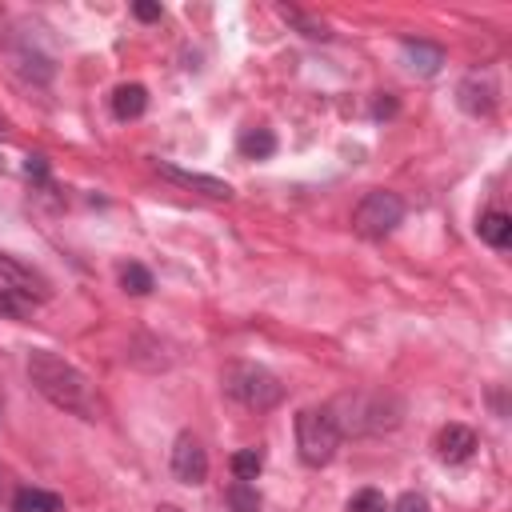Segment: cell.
Masks as SVG:
<instances>
[{"label":"cell","instance_id":"obj_1","mask_svg":"<svg viewBox=\"0 0 512 512\" xmlns=\"http://www.w3.org/2000/svg\"><path fill=\"white\" fill-rule=\"evenodd\" d=\"M28 376H32V384L56 404V408H64V412H72V416H80V420H96L100 416V396H96V388L68 364V360H60L56 352H32L28 356Z\"/></svg>","mask_w":512,"mask_h":512},{"label":"cell","instance_id":"obj_2","mask_svg":"<svg viewBox=\"0 0 512 512\" xmlns=\"http://www.w3.org/2000/svg\"><path fill=\"white\" fill-rule=\"evenodd\" d=\"M296 448H300V460L320 468L336 456L340 448V424L328 408H304L296 412Z\"/></svg>","mask_w":512,"mask_h":512},{"label":"cell","instance_id":"obj_3","mask_svg":"<svg viewBox=\"0 0 512 512\" xmlns=\"http://www.w3.org/2000/svg\"><path fill=\"white\" fill-rule=\"evenodd\" d=\"M224 392H228L232 400H240L244 408H256V412L280 404V396H284L280 380H276L272 372L256 368V364H228V368H224Z\"/></svg>","mask_w":512,"mask_h":512},{"label":"cell","instance_id":"obj_4","mask_svg":"<svg viewBox=\"0 0 512 512\" xmlns=\"http://www.w3.org/2000/svg\"><path fill=\"white\" fill-rule=\"evenodd\" d=\"M400 220H404V200H400L396 192H384V188L368 192V196L356 204V212H352L356 232H360V236H368V240L388 236Z\"/></svg>","mask_w":512,"mask_h":512},{"label":"cell","instance_id":"obj_5","mask_svg":"<svg viewBox=\"0 0 512 512\" xmlns=\"http://www.w3.org/2000/svg\"><path fill=\"white\" fill-rule=\"evenodd\" d=\"M172 472H176V480H184V484H200V480L208 476V452L200 448V440H196L192 432H180V436H176Z\"/></svg>","mask_w":512,"mask_h":512},{"label":"cell","instance_id":"obj_6","mask_svg":"<svg viewBox=\"0 0 512 512\" xmlns=\"http://www.w3.org/2000/svg\"><path fill=\"white\" fill-rule=\"evenodd\" d=\"M472 448H476V432H472V428H464V424H444V428L436 432V456H440V460H448V464L468 460V456H472Z\"/></svg>","mask_w":512,"mask_h":512},{"label":"cell","instance_id":"obj_7","mask_svg":"<svg viewBox=\"0 0 512 512\" xmlns=\"http://www.w3.org/2000/svg\"><path fill=\"white\" fill-rule=\"evenodd\" d=\"M156 172L168 176V180H176V184H184V188H200L204 196H216V200H228L232 196V188L224 180H212V176H200V172H184V168H172V164H156Z\"/></svg>","mask_w":512,"mask_h":512},{"label":"cell","instance_id":"obj_8","mask_svg":"<svg viewBox=\"0 0 512 512\" xmlns=\"http://www.w3.org/2000/svg\"><path fill=\"white\" fill-rule=\"evenodd\" d=\"M144 108H148V92L140 84H120L112 92V116L116 120H136Z\"/></svg>","mask_w":512,"mask_h":512},{"label":"cell","instance_id":"obj_9","mask_svg":"<svg viewBox=\"0 0 512 512\" xmlns=\"http://www.w3.org/2000/svg\"><path fill=\"white\" fill-rule=\"evenodd\" d=\"M404 56H408V68H412V72H424V76L444 64V52H440L436 44H424V40H408V44H404Z\"/></svg>","mask_w":512,"mask_h":512},{"label":"cell","instance_id":"obj_10","mask_svg":"<svg viewBox=\"0 0 512 512\" xmlns=\"http://www.w3.org/2000/svg\"><path fill=\"white\" fill-rule=\"evenodd\" d=\"M236 148H240V156H248V160H264V156L276 152V136H272L268 128H244L240 140H236Z\"/></svg>","mask_w":512,"mask_h":512},{"label":"cell","instance_id":"obj_11","mask_svg":"<svg viewBox=\"0 0 512 512\" xmlns=\"http://www.w3.org/2000/svg\"><path fill=\"white\" fill-rule=\"evenodd\" d=\"M12 504H16V512H64V500L44 488H20Z\"/></svg>","mask_w":512,"mask_h":512},{"label":"cell","instance_id":"obj_12","mask_svg":"<svg viewBox=\"0 0 512 512\" xmlns=\"http://www.w3.org/2000/svg\"><path fill=\"white\" fill-rule=\"evenodd\" d=\"M480 240L492 248H508L512 244V220L504 212H484L480 216Z\"/></svg>","mask_w":512,"mask_h":512},{"label":"cell","instance_id":"obj_13","mask_svg":"<svg viewBox=\"0 0 512 512\" xmlns=\"http://www.w3.org/2000/svg\"><path fill=\"white\" fill-rule=\"evenodd\" d=\"M0 272H4V276H8L12 284H16V292H40V296H48L44 280H40L36 272H28L24 264H16L12 256H4V252H0Z\"/></svg>","mask_w":512,"mask_h":512},{"label":"cell","instance_id":"obj_14","mask_svg":"<svg viewBox=\"0 0 512 512\" xmlns=\"http://www.w3.org/2000/svg\"><path fill=\"white\" fill-rule=\"evenodd\" d=\"M228 504H232V512H260V492L248 480H232L228 484Z\"/></svg>","mask_w":512,"mask_h":512},{"label":"cell","instance_id":"obj_15","mask_svg":"<svg viewBox=\"0 0 512 512\" xmlns=\"http://www.w3.org/2000/svg\"><path fill=\"white\" fill-rule=\"evenodd\" d=\"M120 284H124L132 296H144V292L152 288V272H148L144 264H124V268H120Z\"/></svg>","mask_w":512,"mask_h":512},{"label":"cell","instance_id":"obj_16","mask_svg":"<svg viewBox=\"0 0 512 512\" xmlns=\"http://www.w3.org/2000/svg\"><path fill=\"white\" fill-rule=\"evenodd\" d=\"M260 468H264V456H260L256 448H244V452L232 456V472H236V480H256Z\"/></svg>","mask_w":512,"mask_h":512},{"label":"cell","instance_id":"obj_17","mask_svg":"<svg viewBox=\"0 0 512 512\" xmlns=\"http://www.w3.org/2000/svg\"><path fill=\"white\" fill-rule=\"evenodd\" d=\"M388 504H384V492H376V488H360L352 500H348V512H384Z\"/></svg>","mask_w":512,"mask_h":512},{"label":"cell","instance_id":"obj_18","mask_svg":"<svg viewBox=\"0 0 512 512\" xmlns=\"http://www.w3.org/2000/svg\"><path fill=\"white\" fill-rule=\"evenodd\" d=\"M12 292H16V288H0V312H8V316H16V320H20V316L28 312V304H24V300H16Z\"/></svg>","mask_w":512,"mask_h":512},{"label":"cell","instance_id":"obj_19","mask_svg":"<svg viewBox=\"0 0 512 512\" xmlns=\"http://www.w3.org/2000/svg\"><path fill=\"white\" fill-rule=\"evenodd\" d=\"M392 512H428V500H424L420 492H404V496L392 504Z\"/></svg>","mask_w":512,"mask_h":512},{"label":"cell","instance_id":"obj_20","mask_svg":"<svg viewBox=\"0 0 512 512\" xmlns=\"http://www.w3.org/2000/svg\"><path fill=\"white\" fill-rule=\"evenodd\" d=\"M24 172H28V176H36V180H44V176H48V164H44V156H28Z\"/></svg>","mask_w":512,"mask_h":512},{"label":"cell","instance_id":"obj_21","mask_svg":"<svg viewBox=\"0 0 512 512\" xmlns=\"http://www.w3.org/2000/svg\"><path fill=\"white\" fill-rule=\"evenodd\" d=\"M136 16L140 20H160V8L156 4H136Z\"/></svg>","mask_w":512,"mask_h":512},{"label":"cell","instance_id":"obj_22","mask_svg":"<svg viewBox=\"0 0 512 512\" xmlns=\"http://www.w3.org/2000/svg\"><path fill=\"white\" fill-rule=\"evenodd\" d=\"M156 512H184V508H176V504H160Z\"/></svg>","mask_w":512,"mask_h":512},{"label":"cell","instance_id":"obj_23","mask_svg":"<svg viewBox=\"0 0 512 512\" xmlns=\"http://www.w3.org/2000/svg\"><path fill=\"white\" fill-rule=\"evenodd\" d=\"M0 500H4V472H0Z\"/></svg>","mask_w":512,"mask_h":512}]
</instances>
